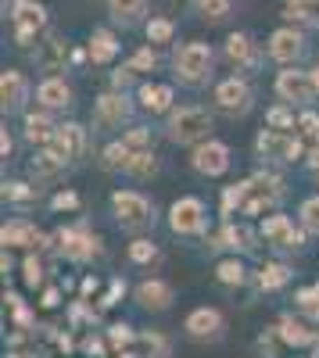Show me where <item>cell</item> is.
Wrapping results in <instances>:
<instances>
[{"label":"cell","instance_id":"obj_31","mask_svg":"<svg viewBox=\"0 0 319 358\" xmlns=\"http://www.w3.org/2000/svg\"><path fill=\"white\" fill-rule=\"evenodd\" d=\"M283 11H287V18L319 25V0H283Z\"/></svg>","mask_w":319,"mask_h":358},{"label":"cell","instance_id":"obj_23","mask_svg":"<svg viewBox=\"0 0 319 358\" xmlns=\"http://www.w3.org/2000/svg\"><path fill=\"white\" fill-rule=\"evenodd\" d=\"M226 57H229V65H237V69L255 65V40L248 33H229L226 36Z\"/></svg>","mask_w":319,"mask_h":358},{"label":"cell","instance_id":"obj_45","mask_svg":"<svg viewBox=\"0 0 319 358\" xmlns=\"http://www.w3.org/2000/svg\"><path fill=\"white\" fill-rule=\"evenodd\" d=\"M108 337H111L115 348H129V344H133V334H129V326H126V322H115L111 330H108Z\"/></svg>","mask_w":319,"mask_h":358},{"label":"cell","instance_id":"obj_9","mask_svg":"<svg viewBox=\"0 0 319 358\" xmlns=\"http://www.w3.org/2000/svg\"><path fill=\"white\" fill-rule=\"evenodd\" d=\"M54 241H57V251L69 262H90L94 255H101V241L86 229H57Z\"/></svg>","mask_w":319,"mask_h":358},{"label":"cell","instance_id":"obj_40","mask_svg":"<svg viewBox=\"0 0 319 358\" xmlns=\"http://www.w3.org/2000/svg\"><path fill=\"white\" fill-rule=\"evenodd\" d=\"M155 258H158V248H155L151 241H133V244H129V262L148 265V262H155Z\"/></svg>","mask_w":319,"mask_h":358},{"label":"cell","instance_id":"obj_6","mask_svg":"<svg viewBox=\"0 0 319 358\" xmlns=\"http://www.w3.org/2000/svg\"><path fill=\"white\" fill-rule=\"evenodd\" d=\"M276 94L283 104H298V108H309L316 97H319V90H316V79L312 72H302V69H283L276 76Z\"/></svg>","mask_w":319,"mask_h":358},{"label":"cell","instance_id":"obj_7","mask_svg":"<svg viewBox=\"0 0 319 358\" xmlns=\"http://www.w3.org/2000/svg\"><path fill=\"white\" fill-rule=\"evenodd\" d=\"M169 226H172V233H180V236L205 233V204H201V197H180V201H172Z\"/></svg>","mask_w":319,"mask_h":358},{"label":"cell","instance_id":"obj_42","mask_svg":"<svg viewBox=\"0 0 319 358\" xmlns=\"http://www.w3.org/2000/svg\"><path fill=\"white\" fill-rule=\"evenodd\" d=\"M50 208H54V212H76V208H79V194H72V190L54 194L50 197Z\"/></svg>","mask_w":319,"mask_h":358},{"label":"cell","instance_id":"obj_14","mask_svg":"<svg viewBox=\"0 0 319 358\" xmlns=\"http://www.w3.org/2000/svg\"><path fill=\"white\" fill-rule=\"evenodd\" d=\"M190 165H194V172H201V176H222V172L229 169V147L219 143V140L201 143V147H194Z\"/></svg>","mask_w":319,"mask_h":358},{"label":"cell","instance_id":"obj_8","mask_svg":"<svg viewBox=\"0 0 319 358\" xmlns=\"http://www.w3.org/2000/svg\"><path fill=\"white\" fill-rule=\"evenodd\" d=\"M129 118H133V104H129L126 94H119V90H108V94L97 97V104H94V122H97L101 129H119V126L129 122Z\"/></svg>","mask_w":319,"mask_h":358},{"label":"cell","instance_id":"obj_10","mask_svg":"<svg viewBox=\"0 0 319 358\" xmlns=\"http://www.w3.org/2000/svg\"><path fill=\"white\" fill-rule=\"evenodd\" d=\"M266 54L273 57V62H280V65H295L298 57L305 54V33L295 29V25L276 29V33L269 36V43H266Z\"/></svg>","mask_w":319,"mask_h":358},{"label":"cell","instance_id":"obj_13","mask_svg":"<svg viewBox=\"0 0 319 358\" xmlns=\"http://www.w3.org/2000/svg\"><path fill=\"white\" fill-rule=\"evenodd\" d=\"M262 236H266V244L283 248V251H298V248L305 244V233L295 229V222L287 219V215H266V222H262Z\"/></svg>","mask_w":319,"mask_h":358},{"label":"cell","instance_id":"obj_5","mask_svg":"<svg viewBox=\"0 0 319 358\" xmlns=\"http://www.w3.org/2000/svg\"><path fill=\"white\" fill-rule=\"evenodd\" d=\"M11 22H15L18 47H29L47 29V8L36 4V0H11Z\"/></svg>","mask_w":319,"mask_h":358},{"label":"cell","instance_id":"obj_29","mask_svg":"<svg viewBox=\"0 0 319 358\" xmlns=\"http://www.w3.org/2000/svg\"><path fill=\"white\" fill-rule=\"evenodd\" d=\"M143 36H148L151 47H165V43H172V36H176V22L172 18H148L143 22Z\"/></svg>","mask_w":319,"mask_h":358},{"label":"cell","instance_id":"obj_2","mask_svg":"<svg viewBox=\"0 0 319 358\" xmlns=\"http://www.w3.org/2000/svg\"><path fill=\"white\" fill-rule=\"evenodd\" d=\"M212 65H215V50L208 43L201 40H190L176 50V57H172V72H176V79L183 86H205L212 79Z\"/></svg>","mask_w":319,"mask_h":358},{"label":"cell","instance_id":"obj_28","mask_svg":"<svg viewBox=\"0 0 319 358\" xmlns=\"http://www.w3.org/2000/svg\"><path fill=\"white\" fill-rule=\"evenodd\" d=\"M54 133H57V126L50 122L47 115H25V140L29 143H50L54 140Z\"/></svg>","mask_w":319,"mask_h":358},{"label":"cell","instance_id":"obj_18","mask_svg":"<svg viewBox=\"0 0 319 358\" xmlns=\"http://www.w3.org/2000/svg\"><path fill=\"white\" fill-rule=\"evenodd\" d=\"M0 241H4V248H47V236L25 219H11L0 229Z\"/></svg>","mask_w":319,"mask_h":358},{"label":"cell","instance_id":"obj_38","mask_svg":"<svg viewBox=\"0 0 319 358\" xmlns=\"http://www.w3.org/2000/svg\"><path fill=\"white\" fill-rule=\"evenodd\" d=\"M266 122H269V129H295V126H298V122H295V111L287 108V104L269 108V111H266Z\"/></svg>","mask_w":319,"mask_h":358},{"label":"cell","instance_id":"obj_35","mask_svg":"<svg viewBox=\"0 0 319 358\" xmlns=\"http://www.w3.org/2000/svg\"><path fill=\"white\" fill-rule=\"evenodd\" d=\"M126 172H129V176H136V179L155 176V172H158L155 151H133V158H129V169H126Z\"/></svg>","mask_w":319,"mask_h":358},{"label":"cell","instance_id":"obj_46","mask_svg":"<svg viewBox=\"0 0 319 358\" xmlns=\"http://www.w3.org/2000/svg\"><path fill=\"white\" fill-rule=\"evenodd\" d=\"M312 133H319V115L316 111H305L298 118V136H312Z\"/></svg>","mask_w":319,"mask_h":358},{"label":"cell","instance_id":"obj_4","mask_svg":"<svg viewBox=\"0 0 319 358\" xmlns=\"http://www.w3.org/2000/svg\"><path fill=\"white\" fill-rule=\"evenodd\" d=\"M255 155L266 158V162H298L305 155V143L302 136L287 133V129H262L255 136Z\"/></svg>","mask_w":319,"mask_h":358},{"label":"cell","instance_id":"obj_34","mask_svg":"<svg viewBox=\"0 0 319 358\" xmlns=\"http://www.w3.org/2000/svg\"><path fill=\"white\" fill-rule=\"evenodd\" d=\"M129 158H133V151L119 140V143H108V147H104L101 165H104V169H111V172H115V169H122V172H126V169H129Z\"/></svg>","mask_w":319,"mask_h":358},{"label":"cell","instance_id":"obj_15","mask_svg":"<svg viewBox=\"0 0 319 358\" xmlns=\"http://www.w3.org/2000/svg\"><path fill=\"white\" fill-rule=\"evenodd\" d=\"M29 79L18 72V69H4V76H0V108H4V115H15L25 108L29 101Z\"/></svg>","mask_w":319,"mask_h":358},{"label":"cell","instance_id":"obj_26","mask_svg":"<svg viewBox=\"0 0 319 358\" xmlns=\"http://www.w3.org/2000/svg\"><path fill=\"white\" fill-rule=\"evenodd\" d=\"M212 248H234V251H251L255 248V233L248 226H234V222H226L222 233H219V241Z\"/></svg>","mask_w":319,"mask_h":358},{"label":"cell","instance_id":"obj_19","mask_svg":"<svg viewBox=\"0 0 319 358\" xmlns=\"http://www.w3.org/2000/svg\"><path fill=\"white\" fill-rule=\"evenodd\" d=\"M36 97L47 111H57V108H72V86L62 79V76H47L40 86H36Z\"/></svg>","mask_w":319,"mask_h":358},{"label":"cell","instance_id":"obj_16","mask_svg":"<svg viewBox=\"0 0 319 358\" xmlns=\"http://www.w3.org/2000/svg\"><path fill=\"white\" fill-rule=\"evenodd\" d=\"M183 330H187V337H194V341H212V337L222 334V312L201 305V308H194V312L187 315Z\"/></svg>","mask_w":319,"mask_h":358},{"label":"cell","instance_id":"obj_44","mask_svg":"<svg viewBox=\"0 0 319 358\" xmlns=\"http://www.w3.org/2000/svg\"><path fill=\"white\" fill-rule=\"evenodd\" d=\"M4 197H8V201H33L36 190L29 187V183H8V187H4Z\"/></svg>","mask_w":319,"mask_h":358},{"label":"cell","instance_id":"obj_24","mask_svg":"<svg viewBox=\"0 0 319 358\" xmlns=\"http://www.w3.org/2000/svg\"><path fill=\"white\" fill-rule=\"evenodd\" d=\"M133 358H169V341L162 334H136L129 344Z\"/></svg>","mask_w":319,"mask_h":358},{"label":"cell","instance_id":"obj_51","mask_svg":"<svg viewBox=\"0 0 319 358\" xmlns=\"http://www.w3.org/2000/svg\"><path fill=\"white\" fill-rule=\"evenodd\" d=\"M316 358H319V355H316Z\"/></svg>","mask_w":319,"mask_h":358},{"label":"cell","instance_id":"obj_37","mask_svg":"<svg viewBox=\"0 0 319 358\" xmlns=\"http://www.w3.org/2000/svg\"><path fill=\"white\" fill-rule=\"evenodd\" d=\"M129 72H151V69H158V54H155V47L148 43V47H140L133 57H129V65H126Z\"/></svg>","mask_w":319,"mask_h":358},{"label":"cell","instance_id":"obj_3","mask_svg":"<svg viewBox=\"0 0 319 358\" xmlns=\"http://www.w3.org/2000/svg\"><path fill=\"white\" fill-rule=\"evenodd\" d=\"M111 212H115V219H119V226L129 229V233H140V229L155 226V204L136 190H115L111 194Z\"/></svg>","mask_w":319,"mask_h":358},{"label":"cell","instance_id":"obj_32","mask_svg":"<svg viewBox=\"0 0 319 358\" xmlns=\"http://www.w3.org/2000/svg\"><path fill=\"white\" fill-rule=\"evenodd\" d=\"M229 8H234V0H194L197 18H205V22H222Z\"/></svg>","mask_w":319,"mask_h":358},{"label":"cell","instance_id":"obj_41","mask_svg":"<svg viewBox=\"0 0 319 358\" xmlns=\"http://www.w3.org/2000/svg\"><path fill=\"white\" fill-rule=\"evenodd\" d=\"M122 143L129 147V151H151V133L148 129H129L122 136Z\"/></svg>","mask_w":319,"mask_h":358},{"label":"cell","instance_id":"obj_22","mask_svg":"<svg viewBox=\"0 0 319 358\" xmlns=\"http://www.w3.org/2000/svg\"><path fill=\"white\" fill-rule=\"evenodd\" d=\"M136 97H140V108H143V111H151V115H165V111H172V86L143 83Z\"/></svg>","mask_w":319,"mask_h":358},{"label":"cell","instance_id":"obj_17","mask_svg":"<svg viewBox=\"0 0 319 358\" xmlns=\"http://www.w3.org/2000/svg\"><path fill=\"white\" fill-rule=\"evenodd\" d=\"M65 57H69V47L62 43V36H54V33H50L43 43H36V50H33L36 69H40V72H47V76L65 72Z\"/></svg>","mask_w":319,"mask_h":358},{"label":"cell","instance_id":"obj_39","mask_svg":"<svg viewBox=\"0 0 319 358\" xmlns=\"http://www.w3.org/2000/svg\"><path fill=\"white\" fill-rule=\"evenodd\" d=\"M302 229L319 236V194H316V197H309V201L302 204Z\"/></svg>","mask_w":319,"mask_h":358},{"label":"cell","instance_id":"obj_33","mask_svg":"<svg viewBox=\"0 0 319 358\" xmlns=\"http://www.w3.org/2000/svg\"><path fill=\"white\" fill-rule=\"evenodd\" d=\"M287 280H291V268L287 265H262V273H258V290H280Z\"/></svg>","mask_w":319,"mask_h":358},{"label":"cell","instance_id":"obj_49","mask_svg":"<svg viewBox=\"0 0 319 358\" xmlns=\"http://www.w3.org/2000/svg\"><path fill=\"white\" fill-rule=\"evenodd\" d=\"M54 305H57V290H47L43 294V308H54Z\"/></svg>","mask_w":319,"mask_h":358},{"label":"cell","instance_id":"obj_50","mask_svg":"<svg viewBox=\"0 0 319 358\" xmlns=\"http://www.w3.org/2000/svg\"><path fill=\"white\" fill-rule=\"evenodd\" d=\"M312 79H316V90H319V65L312 69Z\"/></svg>","mask_w":319,"mask_h":358},{"label":"cell","instance_id":"obj_20","mask_svg":"<svg viewBox=\"0 0 319 358\" xmlns=\"http://www.w3.org/2000/svg\"><path fill=\"white\" fill-rule=\"evenodd\" d=\"M136 305L148 312H165L172 305V287L165 280H143L136 287Z\"/></svg>","mask_w":319,"mask_h":358},{"label":"cell","instance_id":"obj_21","mask_svg":"<svg viewBox=\"0 0 319 358\" xmlns=\"http://www.w3.org/2000/svg\"><path fill=\"white\" fill-rule=\"evenodd\" d=\"M86 54H90V62H94V65H108V62H115V54H119V36H115L111 29H94Z\"/></svg>","mask_w":319,"mask_h":358},{"label":"cell","instance_id":"obj_27","mask_svg":"<svg viewBox=\"0 0 319 358\" xmlns=\"http://www.w3.org/2000/svg\"><path fill=\"white\" fill-rule=\"evenodd\" d=\"M280 341H287V344H295V348H309V344H316V334L309 330L305 322H298V319H291V315H283L280 319Z\"/></svg>","mask_w":319,"mask_h":358},{"label":"cell","instance_id":"obj_12","mask_svg":"<svg viewBox=\"0 0 319 358\" xmlns=\"http://www.w3.org/2000/svg\"><path fill=\"white\" fill-rule=\"evenodd\" d=\"M47 151L54 158H62V162H76L83 151H86V129L79 122H65V126H57L54 140L47 143Z\"/></svg>","mask_w":319,"mask_h":358},{"label":"cell","instance_id":"obj_11","mask_svg":"<svg viewBox=\"0 0 319 358\" xmlns=\"http://www.w3.org/2000/svg\"><path fill=\"white\" fill-rule=\"evenodd\" d=\"M215 104L226 115H248L251 111V86H248V79H241V76L222 79L215 86Z\"/></svg>","mask_w":319,"mask_h":358},{"label":"cell","instance_id":"obj_47","mask_svg":"<svg viewBox=\"0 0 319 358\" xmlns=\"http://www.w3.org/2000/svg\"><path fill=\"white\" fill-rule=\"evenodd\" d=\"M309 172L319 179V147H316V151H309Z\"/></svg>","mask_w":319,"mask_h":358},{"label":"cell","instance_id":"obj_43","mask_svg":"<svg viewBox=\"0 0 319 358\" xmlns=\"http://www.w3.org/2000/svg\"><path fill=\"white\" fill-rule=\"evenodd\" d=\"M22 268H25V283H29V287H40V283H43V262H40V258L29 255Z\"/></svg>","mask_w":319,"mask_h":358},{"label":"cell","instance_id":"obj_1","mask_svg":"<svg viewBox=\"0 0 319 358\" xmlns=\"http://www.w3.org/2000/svg\"><path fill=\"white\" fill-rule=\"evenodd\" d=\"M165 136L180 147H201L212 140V115L208 108H197V104H187V108H172L169 111V122H165Z\"/></svg>","mask_w":319,"mask_h":358},{"label":"cell","instance_id":"obj_48","mask_svg":"<svg viewBox=\"0 0 319 358\" xmlns=\"http://www.w3.org/2000/svg\"><path fill=\"white\" fill-rule=\"evenodd\" d=\"M11 136H8V129H4V136H0V155H4V158H11Z\"/></svg>","mask_w":319,"mask_h":358},{"label":"cell","instance_id":"obj_30","mask_svg":"<svg viewBox=\"0 0 319 358\" xmlns=\"http://www.w3.org/2000/svg\"><path fill=\"white\" fill-rule=\"evenodd\" d=\"M215 276H219V283H226V287H241V283L248 280V268H244L241 258H222V262L215 265Z\"/></svg>","mask_w":319,"mask_h":358},{"label":"cell","instance_id":"obj_36","mask_svg":"<svg viewBox=\"0 0 319 358\" xmlns=\"http://www.w3.org/2000/svg\"><path fill=\"white\" fill-rule=\"evenodd\" d=\"M62 165H65L62 158H54L50 151H40V155L33 158V176H36V179H54L57 172H62Z\"/></svg>","mask_w":319,"mask_h":358},{"label":"cell","instance_id":"obj_25","mask_svg":"<svg viewBox=\"0 0 319 358\" xmlns=\"http://www.w3.org/2000/svg\"><path fill=\"white\" fill-rule=\"evenodd\" d=\"M108 15L122 25H140L148 15V0H108Z\"/></svg>","mask_w":319,"mask_h":358}]
</instances>
